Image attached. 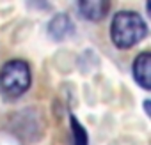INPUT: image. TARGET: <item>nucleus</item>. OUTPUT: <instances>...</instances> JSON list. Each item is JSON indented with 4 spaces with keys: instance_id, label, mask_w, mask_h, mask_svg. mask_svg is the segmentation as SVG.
<instances>
[{
    "instance_id": "nucleus-1",
    "label": "nucleus",
    "mask_w": 151,
    "mask_h": 145,
    "mask_svg": "<svg viewBox=\"0 0 151 145\" xmlns=\"http://www.w3.org/2000/svg\"><path fill=\"white\" fill-rule=\"evenodd\" d=\"M147 36V25L135 11H119L110 23L112 43L119 50H128Z\"/></svg>"
},
{
    "instance_id": "nucleus-2",
    "label": "nucleus",
    "mask_w": 151,
    "mask_h": 145,
    "mask_svg": "<svg viewBox=\"0 0 151 145\" xmlns=\"http://www.w3.org/2000/svg\"><path fill=\"white\" fill-rule=\"evenodd\" d=\"M30 82V67L25 60H9L0 69V90L6 97H20L29 90Z\"/></svg>"
},
{
    "instance_id": "nucleus-3",
    "label": "nucleus",
    "mask_w": 151,
    "mask_h": 145,
    "mask_svg": "<svg viewBox=\"0 0 151 145\" xmlns=\"http://www.w3.org/2000/svg\"><path fill=\"white\" fill-rule=\"evenodd\" d=\"M132 69H133V78H135V82L142 89L149 90L151 89V55L147 51L139 53L137 58L133 60V67Z\"/></svg>"
},
{
    "instance_id": "nucleus-4",
    "label": "nucleus",
    "mask_w": 151,
    "mask_h": 145,
    "mask_svg": "<svg viewBox=\"0 0 151 145\" xmlns=\"http://www.w3.org/2000/svg\"><path fill=\"white\" fill-rule=\"evenodd\" d=\"M78 11L86 20L100 21L109 14L110 2H107V0H82V2H78Z\"/></svg>"
},
{
    "instance_id": "nucleus-5",
    "label": "nucleus",
    "mask_w": 151,
    "mask_h": 145,
    "mask_svg": "<svg viewBox=\"0 0 151 145\" xmlns=\"http://www.w3.org/2000/svg\"><path fill=\"white\" fill-rule=\"evenodd\" d=\"M71 32H73V23H71V20H69L68 14H62V13H60V14L53 16V18L50 20V23H48V34H50L55 41L66 39Z\"/></svg>"
},
{
    "instance_id": "nucleus-6",
    "label": "nucleus",
    "mask_w": 151,
    "mask_h": 145,
    "mask_svg": "<svg viewBox=\"0 0 151 145\" xmlns=\"http://www.w3.org/2000/svg\"><path fill=\"white\" fill-rule=\"evenodd\" d=\"M69 122H71V133H73V143L75 145H89V138H87V131L86 127L78 122V119L75 115H69Z\"/></svg>"
},
{
    "instance_id": "nucleus-7",
    "label": "nucleus",
    "mask_w": 151,
    "mask_h": 145,
    "mask_svg": "<svg viewBox=\"0 0 151 145\" xmlns=\"http://www.w3.org/2000/svg\"><path fill=\"white\" fill-rule=\"evenodd\" d=\"M144 108H146V113L149 115V101H146V103H144Z\"/></svg>"
}]
</instances>
